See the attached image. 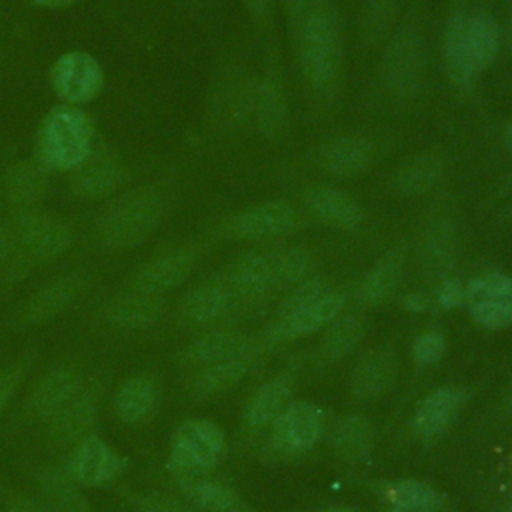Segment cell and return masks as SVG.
Masks as SVG:
<instances>
[{"label": "cell", "instance_id": "cell-1", "mask_svg": "<svg viewBox=\"0 0 512 512\" xmlns=\"http://www.w3.org/2000/svg\"><path fill=\"white\" fill-rule=\"evenodd\" d=\"M502 28L486 12H456L444 26L442 62L458 88H470L498 58Z\"/></svg>", "mask_w": 512, "mask_h": 512}, {"label": "cell", "instance_id": "cell-2", "mask_svg": "<svg viewBox=\"0 0 512 512\" xmlns=\"http://www.w3.org/2000/svg\"><path fill=\"white\" fill-rule=\"evenodd\" d=\"M298 56L308 86L320 96H332L340 86L344 44L342 20L330 0H312L298 26Z\"/></svg>", "mask_w": 512, "mask_h": 512}, {"label": "cell", "instance_id": "cell-3", "mask_svg": "<svg viewBox=\"0 0 512 512\" xmlns=\"http://www.w3.org/2000/svg\"><path fill=\"white\" fill-rule=\"evenodd\" d=\"M166 214V196L160 186L146 184L114 198L98 218L100 244L112 252H126L144 244Z\"/></svg>", "mask_w": 512, "mask_h": 512}, {"label": "cell", "instance_id": "cell-4", "mask_svg": "<svg viewBox=\"0 0 512 512\" xmlns=\"http://www.w3.org/2000/svg\"><path fill=\"white\" fill-rule=\"evenodd\" d=\"M94 148L92 118L80 106L58 104L46 112L38 126L34 160L48 172H72Z\"/></svg>", "mask_w": 512, "mask_h": 512}, {"label": "cell", "instance_id": "cell-5", "mask_svg": "<svg viewBox=\"0 0 512 512\" xmlns=\"http://www.w3.org/2000/svg\"><path fill=\"white\" fill-rule=\"evenodd\" d=\"M344 310V296L324 278L310 276L288 288L268 336L274 340H290L314 334L326 328Z\"/></svg>", "mask_w": 512, "mask_h": 512}, {"label": "cell", "instance_id": "cell-6", "mask_svg": "<svg viewBox=\"0 0 512 512\" xmlns=\"http://www.w3.org/2000/svg\"><path fill=\"white\" fill-rule=\"evenodd\" d=\"M10 226L14 234V254L8 260V274L16 280L30 268L44 266L60 258L68 252L74 240L72 228L64 220L36 208L20 210Z\"/></svg>", "mask_w": 512, "mask_h": 512}, {"label": "cell", "instance_id": "cell-7", "mask_svg": "<svg viewBox=\"0 0 512 512\" xmlns=\"http://www.w3.org/2000/svg\"><path fill=\"white\" fill-rule=\"evenodd\" d=\"M426 74V52L420 32L414 26L394 30L380 56V80L396 104H410L422 90Z\"/></svg>", "mask_w": 512, "mask_h": 512}, {"label": "cell", "instance_id": "cell-8", "mask_svg": "<svg viewBox=\"0 0 512 512\" xmlns=\"http://www.w3.org/2000/svg\"><path fill=\"white\" fill-rule=\"evenodd\" d=\"M226 438L218 424L190 418L178 424L168 450V470L176 476H204L224 456Z\"/></svg>", "mask_w": 512, "mask_h": 512}, {"label": "cell", "instance_id": "cell-9", "mask_svg": "<svg viewBox=\"0 0 512 512\" xmlns=\"http://www.w3.org/2000/svg\"><path fill=\"white\" fill-rule=\"evenodd\" d=\"M298 224L294 206L286 200H262L238 210L220 224L226 238L264 242L292 234Z\"/></svg>", "mask_w": 512, "mask_h": 512}, {"label": "cell", "instance_id": "cell-10", "mask_svg": "<svg viewBox=\"0 0 512 512\" xmlns=\"http://www.w3.org/2000/svg\"><path fill=\"white\" fill-rule=\"evenodd\" d=\"M48 82L62 104L82 106L102 92L104 70L90 52L68 50L52 62Z\"/></svg>", "mask_w": 512, "mask_h": 512}, {"label": "cell", "instance_id": "cell-11", "mask_svg": "<svg viewBox=\"0 0 512 512\" xmlns=\"http://www.w3.org/2000/svg\"><path fill=\"white\" fill-rule=\"evenodd\" d=\"M126 468L128 458L92 432L74 444L66 464V472L82 488L110 486L122 476Z\"/></svg>", "mask_w": 512, "mask_h": 512}, {"label": "cell", "instance_id": "cell-12", "mask_svg": "<svg viewBox=\"0 0 512 512\" xmlns=\"http://www.w3.org/2000/svg\"><path fill=\"white\" fill-rule=\"evenodd\" d=\"M464 304L484 328L498 330L512 324V276L506 272H482L464 284Z\"/></svg>", "mask_w": 512, "mask_h": 512}, {"label": "cell", "instance_id": "cell-13", "mask_svg": "<svg viewBox=\"0 0 512 512\" xmlns=\"http://www.w3.org/2000/svg\"><path fill=\"white\" fill-rule=\"evenodd\" d=\"M198 250L192 244L170 246L148 258L132 276L130 288L164 296L188 280L198 264Z\"/></svg>", "mask_w": 512, "mask_h": 512}, {"label": "cell", "instance_id": "cell-14", "mask_svg": "<svg viewBox=\"0 0 512 512\" xmlns=\"http://www.w3.org/2000/svg\"><path fill=\"white\" fill-rule=\"evenodd\" d=\"M240 308L270 298L280 290L272 250H250L240 254L222 274Z\"/></svg>", "mask_w": 512, "mask_h": 512}, {"label": "cell", "instance_id": "cell-15", "mask_svg": "<svg viewBox=\"0 0 512 512\" xmlns=\"http://www.w3.org/2000/svg\"><path fill=\"white\" fill-rule=\"evenodd\" d=\"M326 430L320 406L306 400H290L272 424V442L282 452H306L318 444Z\"/></svg>", "mask_w": 512, "mask_h": 512}, {"label": "cell", "instance_id": "cell-16", "mask_svg": "<svg viewBox=\"0 0 512 512\" xmlns=\"http://www.w3.org/2000/svg\"><path fill=\"white\" fill-rule=\"evenodd\" d=\"M84 286L86 276L82 272H66L50 278L28 296L20 310L18 324L32 328L54 320L76 302Z\"/></svg>", "mask_w": 512, "mask_h": 512}, {"label": "cell", "instance_id": "cell-17", "mask_svg": "<svg viewBox=\"0 0 512 512\" xmlns=\"http://www.w3.org/2000/svg\"><path fill=\"white\" fill-rule=\"evenodd\" d=\"M374 142L362 134H338L324 140L314 154L316 166L334 178H356L374 162Z\"/></svg>", "mask_w": 512, "mask_h": 512}, {"label": "cell", "instance_id": "cell-18", "mask_svg": "<svg viewBox=\"0 0 512 512\" xmlns=\"http://www.w3.org/2000/svg\"><path fill=\"white\" fill-rule=\"evenodd\" d=\"M126 178L122 160L108 148H94V152L70 172V192L80 200H102L114 194Z\"/></svg>", "mask_w": 512, "mask_h": 512}, {"label": "cell", "instance_id": "cell-19", "mask_svg": "<svg viewBox=\"0 0 512 512\" xmlns=\"http://www.w3.org/2000/svg\"><path fill=\"white\" fill-rule=\"evenodd\" d=\"M238 310L240 306L222 274L190 288L180 306V314L190 326H216Z\"/></svg>", "mask_w": 512, "mask_h": 512}, {"label": "cell", "instance_id": "cell-20", "mask_svg": "<svg viewBox=\"0 0 512 512\" xmlns=\"http://www.w3.org/2000/svg\"><path fill=\"white\" fill-rule=\"evenodd\" d=\"M466 402V390L460 386H442L430 392L414 410L412 430L420 442H436L458 420Z\"/></svg>", "mask_w": 512, "mask_h": 512}, {"label": "cell", "instance_id": "cell-21", "mask_svg": "<svg viewBox=\"0 0 512 512\" xmlns=\"http://www.w3.org/2000/svg\"><path fill=\"white\" fill-rule=\"evenodd\" d=\"M102 398V382H86L84 388L54 416L46 422L48 440L56 446L76 444L80 438L90 434L96 420Z\"/></svg>", "mask_w": 512, "mask_h": 512}, {"label": "cell", "instance_id": "cell-22", "mask_svg": "<svg viewBox=\"0 0 512 512\" xmlns=\"http://www.w3.org/2000/svg\"><path fill=\"white\" fill-rule=\"evenodd\" d=\"M306 210L322 224L336 230H354L362 222L360 202L344 188L332 184H308L302 190Z\"/></svg>", "mask_w": 512, "mask_h": 512}, {"label": "cell", "instance_id": "cell-23", "mask_svg": "<svg viewBox=\"0 0 512 512\" xmlns=\"http://www.w3.org/2000/svg\"><path fill=\"white\" fill-rule=\"evenodd\" d=\"M86 380L78 366L62 364L42 374L30 392V412L34 418L48 422L54 418L82 388Z\"/></svg>", "mask_w": 512, "mask_h": 512}, {"label": "cell", "instance_id": "cell-24", "mask_svg": "<svg viewBox=\"0 0 512 512\" xmlns=\"http://www.w3.org/2000/svg\"><path fill=\"white\" fill-rule=\"evenodd\" d=\"M290 120L288 96L276 74H264L254 80L250 130L262 138H278L286 132Z\"/></svg>", "mask_w": 512, "mask_h": 512}, {"label": "cell", "instance_id": "cell-25", "mask_svg": "<svg viewBox=\"0 0 512 512\" xmlns=\"http://www.w3.org/2000/svg\"><path fill=\"white\" fill-rule=\"evenodd\" d=\"M446 176V160L436 150H420L402 158L390 172V184L404 198L424 196Z\"/></svg>", "mask_w": 512, "mask_h": 512}, {"label": "cell", "instance_id": "cell-26", "mask_svg": "<svg viewBox=\"0 0 512 512\" xmlns=\"http://www.w3.org/2000/svg\"><path fill=\"white\" fill-rule=\"evenodd\" d=\"M256 356L254 340L234 328H212L198 336L186 350L184 362L190 366H206L224 360L252 358Z\"/></svg>", "mask_w": 512, "mask_h": 512}, {"label": "cell", "instance_id": "cell-27", "mask_svg": "<svg viewBox=\"0 0 512 512\" xmlns=\"http://www.w3.org/2000/svg\"><path fill=\"white\" fill-rule=\"evenodd\" d=\"M294 390V378L288 372L276 374L266 380L246 402L242 420L244 426L252 432L264 430L274 424L280 412L288 406Z\"/></svg>", "mask_w": 512, "mask_h": 512}, {"label": "cell", "instance_id": "cell-28", "mask_svg": "<svg viewBox=\"0 0 512 512\" xmlns=\"http://www.w3.org/2000/svg\"><path fill=\"white\" fill-rule=\"evenodd\" d=\"M164 298L128 288L106 306V320L118 330H142L156 324L164 314Z\"/></svg>", "mask_w": 512, "mask_h": 512}, {"label": "cell", "instance_id": "cell-29", "mask_svg": "<svg viewBox=\"0 0 512 512\" xmlns=\"http://www.w3.org/2000/svg\"><path fill=\"white\" fill-rule=\"evenodd\" d=\"M254 80L250 76H230L212 96V116L226 128L250 130Z\"/></svg>", "mask_w": 512, "mask_h": 512}, {"label": "cell", "instance_id": "cell-30", "mask_svg": "<svg viewBox=\"0 0 512 512\" xmlns=\"http://www.w3.org/2000/svg\"><path fill=\"white\" fill-rule=\"evenodd\" d=\"M160 400V388L158 380L148 374H134L120 382V386L114 392L112 406L114 414L124 424H136L148 418Z\"/></svg>", "mask_w": 512, "mask_h": 512}, {"label": "cell", "instance_id": "cell-31", "mask_svg": "<svg viewBox=\"0 0 512 512\" xmlns=\"http://www.w3.org/2000/svg\"><path fill=\"white\" fill-rule=\"evenodd\" d=\"M404 278V250L390 248L384 252L358 282V300L366 306H380L394 296Z\"/></svg>", "mask_w": 512, "mask_h": 512}, {"label": "cell", "instance_id": "cell-32", "mask_svg": "<svg viewBox=\"0 0 512 512\" xmlns=\"http://www.w3.org/2000/svg\"><path fill=\"white\" fill-rule=\"evenodd\" d=\"M48 192V170L34 158L20 160L10 166L2 178V194L6 202L20 210H30L40 204Z\"/></svg>", "mask_w": 512, "mask_h": 512}, {"label": "cell", "instance_id": "cell-33", "mask_svg": "<svg viewBox=\"0 0 512 512\" xmlns=\"http://www.w3.org/2000/svg\"><path fill=\"white\" fill-rule=\"evenodd\" d=\"M396 376V354L392 348H374L366 352L354 366L350 390L356 398H378L384 394Z\"/></svg>", "mask_w": 512, "mask_h": 512}, {"label": "cell", "instance_id": "cell-34", "mask_svg": "<svg viewBox=\"0 0 512 512\" xmlns=\"http://www.w3.org/2000/svg\"><path fill=\"white\" fill-rule=\"evenodd\" d=\"M252 366V358H236L198 366L186 382V390L194 398H210L234 388Z\"/></svg>", "mask_w": 512, "mask_h": 512}, {"label": "cell", "instance_id": "cell-35", "mask_svg": "<svg viewBox=\"0 0 512 512\" xmlns=\"http://www.w3.org/2000/svg\"><path fill=\"white\" fill-rule=\"evenodd\" d=\"M180 484L182 494L186 496V500L204 512H248L242 504V500L238 498V494L218 482V480H210L204 476H182L176 478Z\"/></svg>", "mask_w": 512, "mask_h": 512}, {"label": "cell", "instance_id": "cell-36", "mask_svg": "<svg viewBox=\"0 0 512 512\" xmlns=\"http://www.w3.org/2000/svg\"><path fill=\"white\" fill-rule=\"evenodd\" d=\"M368 322L360 312H340L326 328L320 342V354L326 360L348 356L366 336Z\"/></svg>", "mask_w": 512, "mask_h": 512}, {"label": "cell", "instance_id": "cell-37", "mask_svg": "<svg viewBox=\"0 0 512 512\" xmlns=\"http://www.w3.org/2000/svg\"><path fill=\"white\" fill-rule=\"evenodd\" d=\"M38 486L48 502L60 512H94L82 486L60 466H46L38 472Z\"/></svg>", "mask_w": 512, "mask_h": 512}, {"label": "cell", "instance_id": "cell-38", "mask_svg": "<svg viewBox=\"0 0 512 512\" xmlns=\"http://www.w3.org/2000/svg\"><path fill=\"white\" fill-rule=\"evenodd\" d=\"M372 426L362 414H348L332 430V450L346 462H362L372 452Z\"/></svg>", "mask_w": 512, "mask_h": 512}, {"label": "cell", "instance_id": "cell-39", "mask_svg": "<svg viewBox=\"0 0 512 512\" xmlns=\"http://www.w3.org/2000/svg\"><path fill=\"white\" fill-rule=\"evenodd\" d=\"M456 248V230L454 222L446 216H438L424 232L420 258L424 266L432 272L444 270L454 256Z\"/></svg>", "mask_w": 512, "mask_h": 512}, {"label": "cell", "instance_id": "cell-40", "mask_svg": "<svg viewBox=\"0 0 512 512\" xmlns=\"http://www.w3.org/2000/svg\"><path fill=\"white\" fill-rule=\"evenodd\" d=\"M400 0H362L358 24L366 44H376L392 34Z\"/></svg>", "mask_w": 512, "mask_h": 512}, {"label": "cell", "instance_id": "cell-41", "mask_svg": "<svg viewBox=\"0 0 512 512\" xmlns=\"http://www.w3.org/2000/svg\"><path fill=\"white\" fill-rule=\"evenodd\" d=\"M388 500L400 512H436L442 504L440 494L426 482L400 480L388 488Z\"/></svg>", "mask_w": 512, "mask_h": 512}, {"label": "cell", "instance_id": "cell-42", "mask_svg": "<svg viewBox=\"0 0 512 512\" xmlns=\"http://www.w3.org/2000/svg\"><path fill=\"white\" fill-rule=\"evenodd\" d=\"M280 288H292L314 276V256L302 246L272 248Z\"/></svg>", "mask_w": 512, "mask_h": 512}, {"label": "cell", "instance_id": "cell-43", "mask_svg": "<svg viewBox=\"0 0 512 512\" xmlns=\"http://www.w3.org/2000/svg\"><path fill=\"white\" fill-rule=\"evenodd\" d=\"M444 350H446V338L436 328H428L420 332L412 342V358L420 366H430L438 362Z\"/></svg>", "mask_w": 512, "mask_h": 512}, {"label": "cell", "instance_id": "cell-44", "mask_svg": "<svg viewBox=\"0 0 512 512\" xmlns=\"http://www.w3.org/2000/svg\"><path fill=\"white\" fill-rule=\"evenodd\" d=\"M28 366H30V358L22 356L12 364L0 368V414L8 408V404L16 396L20 384L24 382Z\"/></svg>", "mask_w": 512, "mask_h": 512}, {"label": "cell", "instance_id": "cell-45", "mask_svg": "<svg viewBox=\"0 0 512 512\" xmlns=\"http://www.w3.org/2000/svg\"><path fill=\"white\" fill-rule=\"evenodd\" d=\"M134 506H136V512H194V506H188L174 496L158 494V492H148L138 496Z\"/></svg>", "mask_w": 512, "mask_h": 512}, {"label": "cell", "instance_id": "cell-46", "mask_svg": "<svg viewBox=\"0 0 512 512\" xmlns=\"http://www.w3.org/2000/svg\"><path fill=\"white\" fill-rule=\"evenodd\" d=\"M4 512H60L46 498H36L28 494H10L4 498Z\"/></svg>", "mask_w": 512, "mask_h": 512}, {"label": "cell", "instance_id": "cell-47", "mask_svg": "<svg viewBox=\"0 0 512 512\" xmlns=\"http://www.w3.org/2000/svg\"><path fill=\"white\" fill-rule=\"evenodd\" d=\"M464 284L456 278H444L438 286V294H436V302L450 310V308H456L460 304H464Z\"/></svg>", "mask_w": 512, "mask_h": 512}, {"label": "cell", "instance_id": "cell-48", "mask_svg": "<svg viewBox=\"0 0 512 512\" xmlns=\"http://www.w3.org/2000/svg\"><path fill=\"white\" fill-rule=\"evenodd\" d=\"M244 4H246L250 18L258 26H266L270 22L272 12H274V0H244Z\"/></svg>", "mask_w": 512, "mask_h": 512}, {"label": "cell", "instance_id": "cell-49", "mask_svg": "<svg viewBox=\"0 0 512 512\" xmlns=\"http://www.w3.org/2000/svg\"><path fill=\"white\" fill-rule=\"evenodd\" d=\"M312 0H282V8H284V14L288 18V22L298 30L300 22L304 20L308 8H310Z\"/></svg>", "mask_w": 512, "mask_h": 512}, {"label": "cell", "instance_id": "cell-50", "mask_svg": "<svg viewBox=\"0 0 512 512\" xmlns=\"http://www.w3.org/2000/svg\"><path fill=\"white\" fill-rule=\"evenodd\" d=\"M14 254V234L12 226L0 220V264H6Z\"/></svg>", "mask_w": 512, "mask_h": 512}, {"label": "cell", "instance_id": "cell-51", "mask_svg": "<svg viewBox=\"0 0 512 512\" xmlns=\"http://www.w3.org/2000/svg\"><path fill=\"white\" fill-rule=\"evenodd\" d=\"M402 302L412 312H422V310L428 308V300H426V296L422 292H410V294L404 296Z\"/></svg>", "mask_w": 512, "mask_h": 512}, {"label": "cell", "instance_id": "cell-52", "mask_svg": "<svg viewBox=\"0 0 512 512\" xmlns=\"http://www.w3.org/2000/svg\"><path fill=\"white\" fill-rule=\"evenodd\" d=\"M34 6L40 8H66L70 6L74 0H30Z\"/></svg>", "mask_w": 512, "mask_h": 512}, {"label": "cell", "instance_id": "cell-53", "mask_svg": "<svg viewBox=\"0 0 512 512\" xmlns=\"http://www.w3.org/2000/svg\"><path fill=\"white\" fill-rule=\"evenodd\" d=\"M502 140H504V146L508 150H512V118L504 124V130H502Z\"/></svg>", "mask_w": 512, "mask_h": 512}, {"label": "cell", "instance_id": "cell-54", "mask_svg": "<svg viewBox=\"0 0 512 512\" xmlns=\"http://www.w3.org/2000/svg\"><path fill=\"white\" fill-rule=\"evenodd\" d=\"M320 512H358V510H356V508H352V506L336 504V506H326V508H322Z\"/></svg>", "mask_w": 512, "mask_h": 512}, {"label": "cell", "instance_id": "cell-55", "mask_svg": "<svg viewBox=\"0 0 512 512\" xmlns=\"http://www.w3.org/2000/svg\"><path fill=\"white\" fill-rule=\"evenodd\" d=\"M506 40H508V46L512 48V12H510L508 24H506Z\"/></svg>", "mask_w": 512, "mask_h": 512}, {"label": "cell", "instance_id": "cell-56", "mask_svg": "<svg viewBox=\"0 0 512 512\" xmlns=\"http://www.w3.org/2000/svg\"><path fill=\"white\" fill-rule=\"evenodd\" d=\"M386 512H400V510H396V508H394V510H386Z\"/></svg>", "mask_w": 512, "mask_h": 512}]
</instances>
